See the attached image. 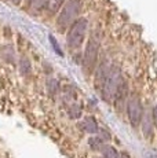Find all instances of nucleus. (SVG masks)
<instances>
[{
    "label": "nucleus",
    "instance_id": "12",
    "mask_svg": "<svg viewBox=\"0 0 157 158\" xmlns=\"http://www.w3.org/2000/svg\"><path fill=\"white\" fill-rule=\"evenodd\" d=\"M47 88H48V91H50V94L51 95H55L57 94V91H58V81L57 80H50L47 83Z\"/></svg>",
    "mask_w": 157,
    "mask_h": 158
},
{
    "label": "nucleus",
    "instance_id": "10",
    "mask_svg": "<svg viewBox=\"0 0 157 158\" xmlns=\"http://www.w3.org/2000/svg\"><path fill=\"white\" fill-rule=\"evenodd\" d=\"M102 156L104 158H117L119 157V153H117V150L113 147V146H104V148H102Z\"/></svg>",
    "mask_w": 157,
    "mask_h": 158
},
{
    "label": "nucleus",
    "instance_id": "9",
    "mask_svg": "<svg viewBox=\"0 0 157 158\" xmlns=\"http://www.w3.org/2000/svg\"><path fill=\"white\" fill-rule=\"evenodd\" d=\"M62 4H63V0H47L46 7L50 14H55Z\"/></svg>",
    "mask_w": 157,
    "mask_h": 158
},
{
    "label": "nucleus",
    "instance_id": "15",
    "mask_svg": "<svg viewBox=\"0 0 157 158\" xmlns=\"http://www.w3.org/2000/svg\"><path fill=\"white\" fill-rule=\"evenodd\" d=\"M152 117H153V124H155V127L157 128V106H155V107H153Z\"/></svg>",
    "mask_w": 157,
    "mask_h": 158
},
{
    "label": "nucleus",
    "instance_id": "16",
    "mask_svg": "<svg viewBox=\"0 0 157 158\" xmlns=\"http://www.w3.org/2000/svg\"><path fill=\"white\" fill-rule=\"evenodd\" d=\"M101 131V129H99ZM101 138L104 139V140H110V133L106 132V131H101Z\"/></svg>",
    "mask_w": 157,
    "mask_h": 158
},
{
    "label": "nucleus",
    "instance_id": "18",
    "mask_svg": "<svg viewBox=\"0 0 157 158\" xmlns=\"http://www.w3.org/2000/svg\"><path fill=\"white\" fill-rule=\"evenodd\" d=\"M10 2H11V3H14V4H19L21 0H10Z\"/></svg>",
    "mask_w": 157,
    "mask_h": 158
},
{
    "label": "nucleus",
    "instance_id": "5",
    "mask_svg": "<svg viewBox=\"0 0 157 158\" xmlns=\"http://www.w3.org/2000/svg\"><path fill=\"white\" fill-rule=\"evenodd\" d=\"M127 114H128V121L134 128H138L142 123L143 117V110H142V102L139 96L132 95L127 101Z\"/></svg>",
    "mask_w": 157,
    "mask_h": 158
},
{
    "label": "nucleus",
    "instance_id": "17",
    "mask_svg": "<svg viewBox=\"0 0 157 158\" xmlns=\"http://www.w3.org/2000/svg\"><path fill=\"white\" fill-rule=\"evenodd\" d=\"M117 158H131V157H129V154H128V153L123 151V153H120V154H119V157H117Z\"/></svg>",
    "mask_w": 157,
    "mask_h": 158
},
{
    "label": "nucleus",
    "instance_id": "8",
    "mask_svg": "<svg viewBox=\"0 0 157 158\" xmlns=\"http://www.w3.org/2000/svg\"><path fill=\"white\" fill-rule=\"evenodd\" d=\"M88 144L94 151H101L105 146L104 139H102L101 136H91V138L88 139Z\"/></svg>",
    "mask_w": 157,
    "mask_h": 158
},
{
    "label": "nucleus",
    "instance_id": "3",
    "mask_svg": "<svg viewBox=\"0 0 157 158\" xmlns=\"http://www.w3.org/2000/svg\"><path fill=\"white\" fill-rule=\"evenodd\" d=\"M99 47H101V40H99L98 35H91L88 43L86 45V51H84V58H83V65L88 73H91L96 66V60H98V54H99Z\"/></svg>",
    "mask_w": 157,
    "mask_h": 158
},
{
    "label": "nucleus",
    "instance_id": "14",
    "mask_svg": "<svg viewBox=\"0 0 157 158\" xmlns=\"http://www.w3.org/2000/svg\"><path fill=\"white\" fill-rule=\"evenodd\" d=\"M32 2V6L35 8H37V10H40V8H43V7H46V4H47V0H31Z\"/></svg>",
    "mask_w": 157,
    "mask_h": 158
},
{
    "label": "nucleus",
    "instance_id": "2",
    "mask_svg": "<svg viewBox=\"0 0 157 158\" xmlns=\"http://www.w3.org/2000/svg\"><path fill=\"white\" fill-rule=\"evenodd\" d=\"M87 22L86 18H77L70 26H69V32L66 36V43L68 47L72 50H77L81 47L84 39H86V32H87Z\"/></svg>",
    "mask_w": 157,
    "mask_h": 158
},
{
    "label": "nucleus",
    "instance_id": "4",
    "mask_svg": "<svg viewBox=\"0 0 157 158\" xmlns=\"http://www.w3.org/2000/svg\"><path fill=\"white\" fill-rule=\"evenodd\" d=\"M121 80H123V77H121V73H120L119 69L114 68V66L110 68V70L106 76V80H105L104 85H102V88H101L104 101L110 102L112 99H113L114 92H116L117 87H119V84H120Z\"/></svg>",
    "mask_w": 157,
    "mask_h": 158
},
{
    "label": "nucleus",
    "instance_id": "1",
    "mask_svg": "<svg viewBox=\"0 0 157 158\" xmlns=\"http://www.w3.org/2000/svg\"><path fill=\"white\" fill-rule=\"evenodd\" d=\"M81 7H83L81 0H69V2L63 6V8L58 15V19H57L58 28L61 30L68 29L69 26L77 19L78 14L81 13Z\"/></svg>",
    "mask_w": 157,
    "mask_h": 158
},
{
    "label": "nucleus",
    "instance_id": "6",
    "mask_svg": "<svg viewBox=\"0 0 157 158\" xmlns=\"http://www.w3.org/2000/svg\"><path fill=\"white\" fill-rule=\"evenodd\" d=\"M113 101H114V106H116L117 110H121L127 105V101H128V85H127V83L124 80L120 81L119 87H117L116 92H114Z\"/></svg>",
    "mask_w": 157,
    "mask_h": 158
},
{
    "label": "nucleus",
    "instance_id": "13",
    "mask_svg": "<svg viewBox=\"0 0 157 158\" xmlns=\"http://www.w3.org/2000/svg\"><path fill=\"white\" fill-rule=\"evenodd\" d=\"M50 41H51V45H53L54 51H55V52L58 54L59 56H62V55H63V52L61 51V47H59V45H58V43H57L55 37H54V36H51V35H50Z\"/></svg>",
    "mask_w": 157,
    "mask_h": 158
},
{
    "label": "nucleus",
    "instance_id": "11",
    "mask_svg": "<svg viewBox=\"0 0 157 158\" xmlns=\"http://www.w3.org/2000/svg\"><path fill=\"white\" fill-rule=\"evenodd\" d=\"M69 115H70V118H78L81 115V109L80 106L77 105H72L70 109H69Z\"/></svg>",
    "mask_w": 157,
    "mask_h": 158
},
{
    "label": "nucleus",
    "instance_id": "7",
    "mask_svg": "<svg viewBox=\"0 0 157 158\" xmlns=\"http://www.w3.org/2000/svg\"><path fill=\"white\" fill-rule=\"evenodd\" d=\"M83 129L86 131V132L88 133H98L99 132V127H98V123H96V120L94 117H86L83 120Z\"/></svg>",
    "mask_w": 157,
    "mask_h": 158
}]
</instances>
